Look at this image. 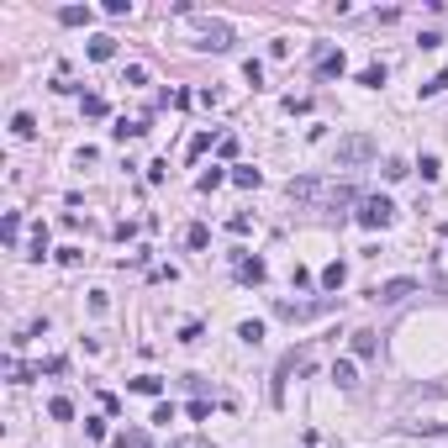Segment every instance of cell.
Here are the masks:
<instances>
[{
  "mask_svg": "<svg viewBox=\"0 0 448 448\" xmlns=\"http://www.w3.org/2000/svg\"><path fill=\"white\" fill-rule=\"evenodd\" d=\"M380 148H375V137L369 132H348V137L338 142V169H354V164H369Z\"/></svg>",
  "mask_w": 448,
  "mask_h": 448,
  "instance_id": "cell-1",
  "label": "cell"
},
{
  "mask_svg": "<svg viewBox=\"0 0 448 448\" xmlns=\"http://www.w3.org/2000/svg\"><path fill=\"white\" fill-rule=\"evenodd\" d=\"M354 222H359V227H369V232H385V227L396 222V206H390L385 195H369V201H359Z\"/></svg>",
  "mask_w": 448,
  "mask_h": 448,
  "instance_id": "cell-2",
  "label": "cell"
},
{
  "mask_svg": "<svg viewBox=\"0 0 448 448\" xmlns=\"http://www.w3.org/2000/svg\"><path fill=\"white\" fill-rule=\"evenodd\" d=\"M290 201L322 206V201H327V185H322V179H311V174H301V179H290Z\"/></svg>",
  "mask_w": 448,
  "mask_h": 448,
  "instance_id": "cell-3",
  "label": "cell"
},
{
  "mask_svg": "<svg viewBox=\"0 0 448 448\" xmlns=\"http://www.w3.org/2000/svg\"><path fill=\"white\" fill-rule=\"evenodd\" d=\"M195 47L227 53V47H232V27H227V22H201V43H195Z\"/></svg>",
  "mask_w": 448,
  "mask_h": 448,
  "instance_id": "cell-4",
  "label": "cell"
},
{
  "mask_svg": "<svg viewBox=\"0 0 448 448\" xmlns=\"http://www.w3.org/2000/svg\"><path fill=\"white\" fill-rule=\"evenodd\" d=\"M406 295H417V280H385L375 290V301H385V306H396V301H406Z\"/></svg>",
  "mask_w": 448,
  "mask_h": 448,
  "instance_id": "cell-5",
  "label": "cell"
},
{
  "mask_svg": "<svg viewBox=\"0 0 448 448\" xmlns=\"http://www.w3.org/2000/svg\"><path fill=\"white\" fill-rule=\"evenodd\" d=\"M317 311H327V306H306V301H274V317H285V322H306V317H317Z\"/></svg>",
  "mask_w": 448,
  "mask_h": 448,
  "instance_id": "cell-6",
  "label": "cell"
},
{
  "mask_svg": "<svg viewBox=\"0 0 448 448\" xmlns=\"http://www.w3.org/2000/svg\"><path fill=\"white\" fill-rule=\"evenodd\" d=\"M317 74H322V80H343V74H348V59H343V47H338V53H322V59H317Z\"/></svg>",
  "mask_w": 448,
  "mask_h": 448,
  "instance_id": "cell-7",
  "label": "cell"
},
{
  "mask_svg": "<svg viewBox=\"0 0 448 448\" xmlns=\"http://www.w3.org/2000/svg\"><path fill=\"white\" fill-rule=\"evenodd\" d=\"M264 274H269L264 259H237V280H243V285H264Z\"/></svg>",
  "mask_w": 448,
  "mask_h": 448,
  "instance_id": "cell-8",
  "label": "cell"
},
{
  "mask_svg": "<svg viewBox=\"0 0 448 448\" xmlns=\"http://www.w3.org/2000/svg\"><path fill=\"white\" fill-rule=\"evenodd\" d=\"M90 16H95L90 6H59V22L64 27H90Z\"/></svg>",
  "mask_w": 448,
  "mask_h": 448,
  "instance_id": "cell-9",
  "label": "cell"
},
{
  "mask_svg": "<svg viewBox=\"0 0 448 448\" xmlns=\"http://www.w3.org/2000/svg\"><path fill=\"white\" fill-rule=\"evenodd\" d=\"M111 53H117V37H111V32H100V37H90V59H95V64H106V59H111Z\"/></svg>",
  "mask_w": 448,
  "mask_h": 448,
  "instance_id": "cell-10",
  "label": "cell"
},
{
  "mask_svg": "<svg viewBox=\"0 0 448 448\" xmlns=\"http://www.w3.org/2000/svg\"><path fill=\"white\" fill-rule=\"evenodd\" d=\"M11 132H16V137H37V117H32V111H16V117H11Z\"/></svg>",
  "mask_w": 448,
  "mask_h": 448,
  "instance_id": "cell-11",
  "label": "cell"
},
{
  "mask_svg": "<svg viewBox=\"0 0 448 448\" xmlns=\"http://www.w3.org/2000/svg\"><path fill=\"white\" fill-rule=\"evenodd\" d=\"M117 448H154V443H148V433H142V427H121V433H117Z\"/></svg>",
  "mask_w": 448,
  "mask_h": 448,
  "instance_id": "cell-12",
  "label": "cell"
},
{
  "mask_svg": "<svg viewBox=\"0 0 448 448\" xmlns=\"http://www.w3.org/2000/svg\"><path fill=\"white\" fill-rule=\"evenodd\" d=\"M332 380H338L343 390H348V385H359V369H354V359H338V364H332Z\"/></svg>",
  "mask_w": 448,
  "mask_h": 448,
  "instance_id": "cell-13",
  "label": "cell"
},
{
  "mask_svg": "<svg viewBox=\"0 0 448 448\" xmlns=\"http://www.w3.org/2000/svg\"><path fill=\"white\" fill-rule=\"evenodd\" d=\"M0 237H6V248L22 243V216H16V211H6V222H0Z\"/></svg>",
  "mask_w": 448,
  "mask_h": 448,
  "instance_id": "cell-14",
  "label": "cell"
},
{
  "mask_svg": "<svg viewBox=\"0 0 448 448\" xmlns=\"http://www.w3.org/2000/svg\"><path fill=\"white\" fill-rule=\"evenodd\" d=\"M322 285H327V290H343V285H348V264H327V269H322Z\"/></svg>",
  "mask_w": 448,
  "mask_h": 448,
  "instance_id": "cell-15",
  "label": "cell"
},
{
  "mask_svg": "<svg viewBox=\"0 0 448 448\" xmlns=\"http://www.w3.org/2000/svg\"><path fill=\"white\" fill-rule=\"evenodd\" d=\"M47 417H53V422H69V417H74V401H69V396H53V401H47Z\"/></svg>",
  "mask_w": 448,
  "mask_h": 448,
  "instance_id": "cell-16",
  "label": "cell"
},
{
  "mask_svg": "<svg viewBox=\"0 0 448 448\" xmlns=\"http://www.w3.org/2000/svg\"><path fill=\"white\" fill-rule=\"evenodd\" d=\"M185 243H190V248H206V243H211V227L190 222V227H185Z\"/></svg>",
  "mask_w": 448,
  "mask_h": 448,
  "instance_id": "cell-17",
  "label": "cell"
},
{
  "mask_svg": "<svg viewBox=\"0 0 448 448\" xmlns=\"http://www.w3.org/2000/svg\"><path fill=\"white\" fill-rule=\"evenodd\" d=\"M359 84H364V90H380V84H385V64H369V69L359 74Z\"/></svg>",
  "mask_w": 448,
  "mask_h": 448,
  "instance_id": "cell-18",
  "label": "cell"
},
{
  "mask_svg": "<svg viewBox=\"0 0 448 448\" xmlns=\"http://www.w3.org/2000/svg\"><path fill=\"white\" fill-rule=\"evenodd\" d=\"M232 185H243V190H259V185H264V174H259V169H232Z\"/></svg>",
  "mask_w": 448,
  "mask_h": 448,
  "instance_id": "cell-19",
  "label": "cell"
},
{
  "mask_svg": "<svg viewBox=\"0 0 448 448\" xmlns=\"http://www.w3.org/2000/svg\"><path fill=\"white\" fill-rule=\"evenodd\" d=\"M132 390H137V396H158L164 380H158V375H137V380H132Z\"/></svg>",
  "mask_w": 448,
  "mask_h": 448,
  "instance_id": "cell-20",
  "label": "cell"
},
{
  "mask_svg": "<svg viewBox=\"0 0 448 448\" xmlns=\"http://www.w3.org/2000/svg\"><path fill=\"white\" fill-rule=\"evenodd\" d=\"M354 354L359 359H375V332H354Z\"/></svg>",
  "mask_w": 448,
  "mask_h": 448,
  "instance_id": "cell-21",
  "label": "cell"
},
{
  "mask_svg": "<svg viewBox=\"0 0 448 448\" xmlns=\"http://www.w3.org/2000/svg\"><path fill=\"white\" fill-rule=\"evenodd\" d=\"M227 179H232V174H222V169H206V174H201V179H195V185H201V190H206V195H211V190H216V185H227Z\"/></svg>",
  "mask_w": 448,
  "mask_h": 448,
  "instance_id": "cell-22",
  "label": "cell"
},
{
  "mask_svg": "<svg viewBox=\"0 0 448 448\" xmlns=\"http://www.w3.org/2000/svg\"><path fill=\"white\" fill-rule=\"evenodd\" d=\"M211 142H222V137H211V132H195V137H190V158H201Z\"/></svg>",
  "mask_w": 448,
  "mask_h": 448,
  "instance_id": "cell-23",
  "label": "cell"
},
{
  "mask_svg": "<svg viewBox=\"0 0 448 448\" xmlns=\"http://www.w3.org/2000/svg\"><path fill=\"white\" fill-rule=\"evenodd\" d=\"M106 95H84V117H106Z\"/></svg>",
  "mask_w": 448,
  "mask_h": 448,
  "instance_id": "cell-24",
  "label": "cell"
},
{
  "mask_svg": "<svg viewBox=\"0 0 448 448\" xmlns=\"http://www.w3.org/2000/svg\"><path fill=\"white\" fill-rule=\"evenodd\" d=\"M417 169H422V179H427V185H433V179H438V174H443V164H438V158H433V154H422V164H417Z\"/></svg>",
  "mask_w": 448,
  "mask_h": 448,
  "instance_id": "cell-25",
  "label": "cell"
},
{
  "mask_svg": "<svg viewBox=\"0 0 448 448\" xmlns=\"http://www.w3.org/2000/svg\"><path fill=\"white\" fill-rule=\"evenodd\" d=\"M237 338H243V343H259V338H264V322H243V327H237Z\"/></svg>",
  "mask_w": 448,
  "mask_h": 448,
  "instance_id": "cell-26",
  "label": "cell"
},
{
  "mask_svg": "<svg viewBox=\"0 0 448 448\" xmlns=\"http://www.w3.org/2000/svg\"><path fill=\"white\" fill-rule=\"evenodd\" d=\"M43 253H47V227L37 222V232H32V259H43Z\"/></svg>",
  "mask_w": 448,
  "mask_h": 448,
  "instance_id": "cell-27",
  "label": "cell"
},
{
  "mask_svg": "<svg viewBox=\"0 0 448 448\" xmlns=\"http://www.w3.org/2000/svg\"><path fill=\"white\" fill-rule=\"evenodd\" d=\"M443 90H448V69H443V74H433V80L422 84V95H443Z\"/></svg>",
  "mask_w": 448,
  "mask_h": 448,
  "instance_id": "cell-28",
  "label": "cell"
},
{
  "mask_svg": "<svg viewBox=\"0 0 448 448\" xmlns=\"http://www.w3.org/2000/svg\"><path fill=\"white\" fill-rule=\"evenodd\" d=\"M185 412H190V417H195V422H206V417H211V401H201V396H195V401H190V406H185Z\"/></svg>",
  "mask_w": 448,
  "mask_h": 448,
  "instance_id": "cell-29",
  "label": "cell"
},
{
  "mask_svg": "<svg viewBox=\"0 0 448 448\" xmlns=\"http://www.w3.org/2000/svg\"><path fill=\"white\" fill-rule=\"evenodd\" d=\"M243 80H248V84H259V80H264V64H259V59H248V64H243Z\"/></svg>",
  "mask_w": 448,
  "mask_h": 448,
  "instance_id": "cell-30",
  "label": "cell"
},
{
  "mask_svg": "<svg viewBox=\"0 0 448 448\" xmlns=\"http://www.w3.org/2000/svg\"><path fill=\"white\" fill-rule=\"evenodd\" d=\"M227 227H232V232L243 237V232H253V216H248V211H237V216H232V222H227Z\"/></svg>",
  "mask_w": 448,
  "mask_h": 448,
  "instance_id": "cell-31",
  "label": "cell"
},
{
  "mask_svg": "<svg viewBox=\"0 0 448 448\" xmlns=\"http://www.w3.org/2000/svg\"><path fill=\"white\" fill-rule=\"evenodd\" d=\"M169 448H211L206 438H179V443H169Z\"/></svg>",
  "mask_w": 448,
  "mask_h": 448,
  "instance_id": "cell-32",
  "label": "cell"
}]
</instances>
